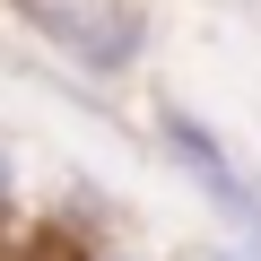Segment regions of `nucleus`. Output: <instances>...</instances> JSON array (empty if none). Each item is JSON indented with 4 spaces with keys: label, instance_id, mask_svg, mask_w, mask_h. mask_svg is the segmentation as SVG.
Segmentation results:
<instances>
[{
    "label": "nucleus",
    "instance_id": "nucleus-3",
    "mask_svg": "<svg viewBox=\"0 0 261 261\" xmlns=\"http://www.w3.org/2000/svg\"><path fill=\"white\" fill-rule=\"evenodd\" d=\"M9 218H18V157L0 148V226H9Z\"/></svg>",
    "mask_w": 261,
    "mask_h": 261
},
{
    "label": "nucleus",
    "instance_id": "nucleus-4",
    "mask_svg": "<svg viewBox=\"0 0 261 261\" xmlns=\"http://www.w3.org/2000/svg\"><path fill=\"white\" fill-rule=\"evenodd\" d=\"M79 261H140V252H130V244H87Z\"/></svg>",
    "mask_w": 261,
    "mask_h": 261
},
{
    "label": "nucleus",
    "instance_id": "nucleus-2",
    "mask_svg": "<svg viewBox=\"0 0 261 261\" xmlns=\"http://www.w3.org/2000/svg\"><path fill=\"white\" fill-rule=\"evenodd\" d=\"M18 18L79 79H130L148 61V9L140 0H18Z\"/></svg>",
    "mask_w": 261,
    "mask_h": 261
},
{
    "label": "nucleus",
    "instance_id": "nucleus-1",
    "mask_svg": "<svg viewBox=\"0 0 261 261\" xmlns=\"http://www.w3.org/2000/svg\"><path fill=\"white\" fill-rule=\"evenodd\" d=\"M157 140H166L174 174L200 192V209L235 235V252L261 261V174L218 140V122H209L200 105H183V96H157Z\"/></svg>",
    "mask_w": 261,
    "mask_h": 261
}]
</instances>
